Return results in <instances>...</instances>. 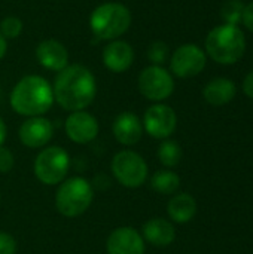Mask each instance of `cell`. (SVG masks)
Wrapping results in <instances>:
<instances>
[{
    "instance_id": "6da1fadb",
    "label": "cell",
    "mask_w": 253,
    "mask_h": 254,
    "mask_svg": "<svg viewBox=\"0 0 253 254\" xmlns=\"http://www.w3.org/2000/svg\"><path fill=\"white\" fill-rule=\"evenodd\" d=\"M54 100L67 112L85 110L95 98V77L82 64H69L58 71L54 86Z\"/></svg>"
},
{
    "instance_id": "7a4b0ae2",
    "label": "cell",
    "mask_w": 253,
    "mask_h": 254,
    "mask_svg": "<svg viewBox=\"0 0 253 254\" xmlns=\"http://www.w3.org/2000/svg\"><path fill=\"white\" fill-rule=\"evenodd\" d=\"M10 107L21 116L36 118L45 115L54 104L51 83L37 74L24 76L10 92Z\"/></svg>"
},
{
    "instance_id": "3957f363",
    "label": "cell",
    "mask_w": 253,
    "mask_h": 254,
    "mask_svg": "<svg viewBox=\"0 0 253 254\" xmlns=\"http://www.w3.org/2000/svg\"><path fill=\"white\" fill-rule=\"evenodd\" d=\"M246 51V37L239 25H218L206 37V55L215 63L230 65L237 63Z\"/></svg>"
},
{
    "instance_id": "277c9868",
    "label": "cell",
    "mask_w": 253,
    "mask_h": 254,
    "mask_svg": "<svg viewBox=\"0 0 253 254\" xmlns=\"http://www.w3.org/2000/svg\"><path fill=\"white\" fill-rule=\"evenodd\" d=\"M130 9L118 1H107L97 6L89 16V28L100 40H116L125 34L131 25Z\"/></svg>"
},
{
    "instance_id": "5b68a950",
    "label": "cell",
    "mask_w": 253,
    "mask_h": 254,
    "mask_svg": "<svg viewBox=\"0 0 253 254\" xmlns=\"http://www.w3.org/2000/svg\"><path fill=\"white\" fill-rule=\"evenodd\" d=\"M94 198L92 186L82 177H70L64 180L55 195V207L64 217H78L84 214Z\"/></svg>"
},
{
    "instance_id": "8992f818",
    "label": "cell",
    "mask_w": 253,
    "mask_h": 254,
    "mask_svg": "<svg viewBox=\"0 0 253 254\" xmlns=\"http://www.w3.org/2000/svg\"><path fill=\"white\" fill-rule=\"evenodd\" d=\"M70 158L67 152L58 146L43 149L34 159V176L46 186L61 183L69 171Z\"/></svg>"
},
{
    "instance_id": "52a82bcc",
    "label": "cell",
    "mask_w": 253,
    "mask_h": 254,
    "mask_svg": "<svg viewBox=\"0 0 253 254\" xmlns=\"http://www.w3.org/2000/svg\"><path fill=\"white\" fill-rule=\"evenodd\" d=\"M112 173L125 188H140L148 179V165L145 159L133 150H121L112 159Z\"/></svg>"
},
{
    "instance_id": "ba28073f",
    "label": "cell",
    "mask_w": 253,
    "mask_h": 254,
    "mask_svg": "<svg viewBox=\"0 0 253 254\" xmlns=\"http://www.w3.org/2000/svg\"><path fill=\"white\" fill-rule=\"evenodd\" d=\"M139 91L149 101L160 103L173 94V76L161 65H149L139 74Z\"/></svg>"
},
{
    "instance_id": "9c48e42d",
    "label": "cell",
    "mask_w": 253,
    "mask_h": 254,
    "mask_svg": "<svg viewBox=\"0 0 253 254\" xmlns=\"http://www.w3.org/2000/svg\"><path fill=\"white\" fill-rule=\"evenodd\" d=\"M207 63L206 52L195 43L179 46L170 58V70L174 76L186 79L200 74Z\"/></svg>"
},
{
    "instance_id": "30bf717a",
    "label": "cell",
    "mask_w": 253,
    "mask_h": 254,
    "mask_svg": "<svg viewBox=\"0 0 253 254\" xmlns=\"http://www.w3.org/2000/svg\"><path fill=\"white\" fill-rule=\"evenodd\" d=\"M142 124L151 137L166 140L174 132L177 127V116L170 106L157 103L145 112Z\"/></svg>"
},
{
    "instance_id": "8fae6325",
    "label": "cell",
    "mask_w": 253,
    "mask_h": 254,
    "mask_svg": "<svg viewBox=\"0 0 253 254\" xmlns=\"http://www.w3.org/2000/svg\"><path fill=\"white\" fill-rule=\"evenodd\" d=\"M64 128L67 137L78 144H86L92 141L98 134L97 119L85 110L72 112L66 119Z\"/></svg>"
},
{
    "instance_id": "7c38bea8",
    "label": "cell",
    "mask_w": 253,
    "mask_h": 254,
    "mask_svg": "<svg viewBox=\"0 0 253 254\" xmlns=\"http://www.w3.org/2000/svg\"><path fill=\"white\" fill-rule=\"evenodd\" d=\"M107 254H145L143 237L130 226L116 228L107 238Z\"/></svg>"
},
{
    "instance_id": "4fadbf2b",
    "label": "cell",
    "mask_w": 253,
    "mask_h": 254,
    "mask_svg": "<svg viewBox=\"0 0 253 254\" xmlns=\"http://www.w3.org/2000/svg\"><path fill=\"white\" fill-rule=\"evenodd\" d=\"M18 135L25 147H43L49 143V140L54 135V125L51 124V121L42 116L28 118L21 124Z\"/></svg>"
},
{
    "instance_id": "5bb4252c",
    "label": "cell",
    "mask_w": 253,
    "mask_h": 254,
    "mask_svg": "<svg viewBox=\"0 0 253 254\" xmlns=\"http://www.w3.org/2000/svg\"><path fill=\"white\" fill-rule=\"evenodd\" d=\"M36 60L43 68L58 73L69 65V52L61 42L55 39H46L37 45Z\"/></svg>"
},
{
    "instance_id": "9a60e30c",
    "label": "cell",
    "mask_w": 253,
    "mask_h": 254,
    "mask_svg": "<svg viewBox=\"0 0 253 254\" xmlns=\"http://www.w3.org/2000/svg\"><path fill=\"white\" fill-rule=\"evenodd\" d=\"M134 63L133 46L121 39L112 40L103 49V64L112 73H124Z\"/></svg>"
},
{
    "instance_id": "2e32d148",
    "label": "cell",
    "mask_w": 253,
    "mask_h": 254,
    "mask_svg": "<svg viewBox=\"0 0 253 254\" xmlns=\"http://www.w3.org/2000/svg\"><path fill=\"white\" fill-rule=\"evenodd\" d=\"M113 135L124 146H134L143 135V124L136 113L124 112L113 121Z\"/></svg>"
},
{
    "instance_id": "e0dca14e",
    "label": "cell",
    "mask_w": 253,
    "mask_h": 254,
    "mask_svg": "<svg viewBox=\"0 0 253 254\" xmlns=\"http://www.w3.org/2000/svg\"><path fill=\"white\" fill-rule=\"evenodd\" d=\"M143 240H146L149 244L155 246V247H167L170 246L174 238H176V231L174 226L161 217L157 219H151L143 225Z\"/></svg>"
},
{
    "instance_id": "ac0fdd59",
    "label": "cell",
    "mask_w": 253,
    "mask_h": 254,
    "mask_svg": "<svg viewBox=\"0 0 253 254\" xmlns=\"http://www.w3.org/2000/svg\"><path fill=\"white\" fill-rule=\"evenodd\" d=\"M236 92L237 88L231 79L216 77L204 86L203 97L212 106H225L236 97Z\"/></svg>"
},
{
    "instance_id": "d6986e66",
    "label": "cell",
    "mask_w": 253,
    "mask_h": 254,
    "mask_svg": "<svg viewBox=\"0 0 253 254\" xmlns=\"http://www.w3.org/2000/svg\"><path fill=\"white\" fill-rule=\"evenodd\" d=\"M167 213L173 222L188 223L194 219L197 213V202L189 193L174 195L167 205Z\"/></svg>"
},
{
    "instance_id": "ffe728a7",
    "label": "cell",
    "mask_w": 253,
    "mask_h": 254,
    "mask_svg": "<svg viewBox=\"0 0 253 254\" xmlns=\"http://www.w3.org/2000/svg\"><path fill=\"white\" fill-rule=\"evenodd\" d=\"M151 186L155 192L161 195H173L180 186V177L169 170L157 171L151 179Z\"/></svg>"
},
{
    "instance_id": "44dd1931",
    "label": "cell",
    "mask_w": 253,
    "mask_h": 254,
    "mask_svg": "<svg viewBox=\"0 0 253 254\" xmlns=\"http://www.w3.org/2000/svg\"><path fill=\"white\" fill-rule=\"evenodd\" d=\"M158 158L164 167L173 168L179 165L182 159V149L177 141L174 140H164L158 149Z\"/></svg>"
},
{
    "instance_id": "7402d4cb",
    "label": "cell",
    "mask_w": 253,
    "mask_h": 254,
    "mask_svg": "<svg viewBox=\"0 0 253 254\" xmlns=\"http://www.w3.org/2000/svg\"><path fill=\"white\" fill-rule=\"evenodd\" d=\"M245 4L242 0H227L221 9L222 19L230 25H239L243 18Z\"/></svg>"
},
{
    "instance_id": "603a6c76",
    "label": "cell",
    "mask_w": 253,
    "mask_h": 254,
    "mask_svg": "<svg viewBox=\"0 0 253 254\" xmlns=\"http://www.w3.org/2000/svg\"><path fill=\"white\" fill-rule=\"evenodd\" d=\"M22 33V21L18 16H6L0 22V34L4 39H16Z\"/></svg>"
},
{
    "instance_id": "cb8c5ba5",
    "label": "cell",
    "mask_w": 253,
    "mask_h": 254,
    "mask_svg": "<svg viewBox=\"0 0 253 254\" xmlns=\"http://www.w3.org/2000/svg\"><path fill=\"white\" fill-rule=\"evenodd\" d=\"M148 58L152 65H161L169 58V46L164 42H154L148 49Z\"/></svg>"
},
{
    "instance_id": "d4e9b609",
    "label": "cell",
    "mask_w": 253,
    "mask_h": 254,
    "mask_svg": "<svg viewBox=\"0 0 253 254\" xmlns=\"http://www.w3.org/2000/svg\"><path fill=\"white\" fill-rule=\"evenodd\" d=\"M16 253V241L12 235L0 232V254Z\"/></svg>"
},
{
    "instance_id": "484cf974",
    "label": "cell",
    "mask_w": 253,
    "mask_h": 254,
    "mask_svg": "<svg viewBox=\"0 0 253 254\" xmlns=\"http://www.w3.org/2000/svg\"><path fill=\"white\" fill-rule=\"evenodd\" d=\"M13 164H15V161H13L12 152L3 146H0V173H3V174L9 173L13 168Z\"/></svg>"
},
{
    "instance_id": "4316f807",
    "label": "cell",
    "mask_w": 253,
    "mask_h": 254,
    "mask_svg": "<svg viewBox=\"0 0 253 254\" xmlns=\"http://www.w3.org/2000/svg\"><path fill=\"white\" fill-rule=\"evenodd\" d=\"M242 22L245 24V27H246L249 31H252L253 33V1H251L249 4L245 6Z\"/></svg>"
},
{
    "instance_id": "83f0119b",
    "label": "cell",
    "mask_w": 253,
    "mask_h": 254,
    "mask_svg": "<svg viewBox=\"0 0 253 254\" xmlns=\"http://www.w3.org/2000/svg\"><path fill=\"white\" fill-rule=\"evenodd\" d=\"M243 91H245V94L249 98L253 100V70L245 77V80H243Z\"/></svg>"
},
{
    "instance_id": "f1b7e54d",
    "label": "cell",
    "mask_w": 253,
    "mask_h": 254,
    "mask_svg": "<svg viewBox=\"0 0 253 254\" xmlns=\"http://www.w3.org/2000/svg\"><path fill=\"white\" fill-rule=\"evenodd\" d=\"M6 134H7L6 125H4L3 119L0 118V146H3V143H4V140H6Z\"/></svg>"
},
{
    "instance_id": "f546056e",
    "label": "cell",
    "mask_w": 253,
    "mask_h": 254,
    "mask_svg": "<svg viewBox=\"0 0 253 254\" xmlns=\"http://www.w3.org/2000/svg\"><path fill=\"white\" fill-rule=\"evenodd\" d=\"M6 51H7V42H6V39L0 34V61H1L3 57L6 55Z\"/></svg>"
}]
</instances>
